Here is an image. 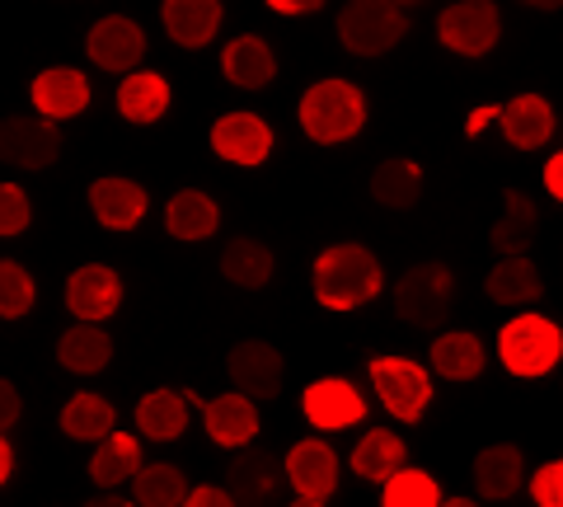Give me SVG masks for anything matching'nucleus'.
Listing matches in <instances>:
<instances>
[{
	"label": "nucleus",
	"instance_id": "nucleus-1",
	"mask_svg": "<svg viewBox=\"0 0 563 507\" xmlns=\"http://www.w3.org/2000/svg\"><path fill=\"white\" fill-rule=\"evenodd\" d=\"M380 287H385L380 258L366 244H329L314 258V301L324 310H357L376 301Z\"/></svg>",
	"mask_w": 563,
	"mask_h": 507
},
{
	"label": "nucleus",
	"instance_id": "nucleus-2",
	"mask_svg": "<svg viewBox=\"0 0 563 507\" xmlns=\"http://www.w3.org/2000/svg\"><path fill=\"white\" fill-rule=\"evenodd\" d=\"M301 132L320 146H343L366 128V95L343 76H329L301 95Z\"/></svg>",
	"mask_w": 563,
	"mask_h": 507
},
{
	"label": "nucleus",
	"instance_id": "nucleus-3",
	"mask_svg": "<svg viewBox=\"0 0 563 507\" xmlns=\"http://www.w3.org/2000/svg\"><path fill=\"white\" fill-rule=\"evenodd\" d=\"M409 38V10L390 0H352L339 10V43L352 57H385Z\"/></svg>",
	"mask_w": 563,
	"mask_h": 507
},
{
	"label": "nucleus",
	"instance_id": "nucleus-4",
	"mask_svg": "<svg viewBox=\"0 0 563 507\" xmlns=\"http://www.w3.org/2000/svg\"><path fill=\"white\" fill-rule=\"evenodd\" d=\"M498 357L512 376H526V381L544 376L563 362V329L536 310L517 315V320H507L503 334H498Z\"/></svg>",
	"mask_w": 563,
	"mask_h": 507
},
{
	"label": "nucleus",
	"instance_id": "nucleus-5",
	"mask_svg": "<svg viewBox=\"0 0 563 507\" xmlns=\"http://www.w3.org/2000/svg\"><path fill=\"white\" fill-rule=\"evenodd\" d=\"M455 306V273L446 264H413L409 273L395 283V310L404 324L413 329H437L451 320Z\"/></svg>",
	"mask_w": 563,
	"mask_h": 507
},
{
	"label": "nucleus",
	"instance_id": "nucleus-6",
	"mask_svg": "<svg viewBox=\"0 0 563 507\" xmlns=\"http://www.w3.org/2000/svg\"><path fill=\"white\" fill-rule=\"evenodd\" d=\"M372 390L380 395V405L390 409L399 423H418L432 405V372L413 357H372L366 362Z\"/></svg>",
	"mask_w": 563,
	"mask_h": 507
},
{
	"label": "nucleus",
	"instance_id": "nucleus-7",
	"mask_svg": "<svg viewBox=\"0 0 563 507\" xmlns=\"http://www.w3.org/2000/svg\"><path fill=\"white\" fill-rule=\"evenodd\" d=\"M437 38L451 47L455 57H488L503 38V10L493 0H455L437 14Z\"/></svg>",
	"mask_w": 563,
	"mask_h": 507
},
{
	"label": "nucleus",
	"instance_id": "nucleus-8",
	"mask_svg": "<svg viewBox=\"0 0 563 507\" xmlns=\"http://www.w3.org/2000/svg\"><path fill=\"white\" fill-rule=\"evenodd\" d=\"M62 155V132L47 118H0V165L10 169H47Z\"/></svg>",
	"mask_w": 563,
	"mask_h": 507
},
{
	"label": "nucleus",
	"instance_id": "nucleus-9",
	"mask_svg": "<svg viewBox=\"0 0 563 507\" xmlns=\"http://www.w3.org/2000/svg\"><path fill=\"white\" fill-rule=\"evenodd\" d=\"M85 52L99 71H113V76H132L141 71L146 62V33H141L136 20L128 14H103V20L85 33Z\"/></svg>",
	"mask_w": 563,
	"mask_h": 507
},
{
	"label": "nucleus",
	"instance_id": "nucleus-10",
	"mask_svg": "<svg viewBox=\"0 0 563 507\" xmlns=\"http://www.w3.org/2000/svg\"><path fill=\"white\" fill-rule=\"evenodd\" d=\"M225 372H231V386L258 405V399L282 395V381H287V357H282L268 339H244V343L231 348Z\"/></svg>",
	"mask_w": 563,
	"mask_h": 507
},
{
	"label": "nucleus",
	"instance_id": "nucleus-11",
	"mask_svg": "<svg viewBox=\"0 0 563 507\" xmlns=\"http://www.w3.org/2000/svg\"><path fill=\"white\" fill-rule=\"evenodd\" d=\"M282 484H287V465L258 447H244L225 470V488L240 507H273L282 498Z\"/></svg>",
	"mask_w": 563,
	"mask_h": 507
},
{
	"label": "nucleus",
	"instance_id": "nucleus-12",
	"mask_svg": "<svg viewBox=\"0 0 563 507\" xmlns=\"http://www.w3.org/2000/svg\"><path fill=\"white\" fill-rule=\"evenodd\" d=\"M301 414L310 428L320 432H339V428H352L366 418V399L357 395V386L343 376H320L310 381L306 395H301Z\"/></svg>",
	"mask_w": 563,
	"mask_h": 507
},
{
	"label": "nucleus",
	"instance_id": "nucleus-13",
	"mask_svg": "<svg viewBox=\"0 0 563 507\" xmlns=\"http://www.w3.org/2000/svg\"><path fill=\"white\" fill-rule=\"evenodd\" d=\"M211 151L221 155V161L231 165H244L254 169L273 155V128L263 122L258 113H221L217 122H211Z\"/></svg>",
	"mask_w": 563,
	"mask_h": 507
},
{
	"label": "nucleus",
	"instance_id": "nucleus-14",
	"mask_svg": "<svg viewBox=\"0 0 563 507\" xmlns=\"http://www.w3.org/2000/svg\"><path fill=\"white\" fill-rule=\"evenodd\" d=\"M122 306V277L109 264H80L66 277V310L80 324H99Z\"/></svg>",
	"mask_w": 563,
	"mask_h": 507
},
{
	"label": "nucleus",
	"instance_id": "nucleus-15",
	"mask_svg": "<svg viewBox=\"0 0 563 507\" xmlns=\"http://www.w3.org/2000/svg\"><path fill=\"white\" fill-rule=\"evenodd\" d=\"M282 465H287V484L296 488V498L324 503L333 488H339V451L320 442V437H301Z\"/></svg>",
	"mask_w": 563,
	"mask_h": 507
},
{
	"label": "nucleus",
	"instance_id": "nucleus-16",
	"mask_svg": "<svg viewBox=\"0 0 563 507\" xmlns=\"http://www.w3.org/2000/svg\"><path fill=\"white\" fill-rule=\"evenodd\" d=\"M29 99H33V109H38V118L66 122V118L90 109V80H85V71H76V66H47V71L33 76Z\"/></svg>",
	"mask_w": 563,
	"mask_h": 507
},
{
	"label": "nucleus",
	"instance_id": "nucleus-17",
	"mask_svg": "<svg viewBox=\"0 0 563 507\" xmlns=\"http://www.w3.org/2000/svg\"><path fill=\"white\" fill-rule=\"evenodd\" d=\"M202 428L217 447H231V451H244L258 437V405L250 395H217V399H202Z\"/></svg>",
	"mask_w": 563,
	"mask_h": 507
},
{
	"label": "nucleus",
	"instance_id": "nucleus-18",
	"mask_svg": "<svg viewBox=\"0 0 563 507\" xmlns=\"http://www.w3.org/2000/svg\"><path fill=\"white\" fill-rule=\"evenodd\" d=\"M498 128L517 151H540L554 136L559 118H554V103L544 95H517V99L498 103Z\"/></svg>",
	"mask_w": 563,
	"mask_h": 507
},
{
	"label": "nucleus",
	"instance_id": "nucleus-19",
	"mask_svg": "<svg viewBox=\"0 0 563 507\" xmlns=\"http://www.w3.org/2000/svg\"><path fill=\"white\" fill-rule=\"evenodd\" d=\"M90 207H95V221L103 225V231H132V225L146 221L151 198L136 179H118V174H109V179L90 184Z\"/></svg>",
	"mask_w": 563,
	"mask_h": 507
},
{
	"label": "nucleus",
	"instance_id": "nucleus-20",
	"mask_svg": "<svg viewBox=\"0 0 563 507\" xmlns=\"http://www.w3.org/2000/svg\"><path fill=\"white\" fill-rule=\"evenodd\" d=\"M521 484H526V456L517 442H493L474 456V488H479V498L507 503L521 494Z\"/></svg>",
	"mask_w": 563,
	"mask_h": 507
},
{
	"label": "nucleus",
	"instance_id": "nucleus-21",
	"mask_svg": "<svg viewBox=\"0 0 563 507\" xmlns=\"http://www.w3.org/2000/svg\"><path fill=\"white\" fill-rule=\"evenodd\" d=\"M536 235H540V207H536V198L521 194V188H507V194H503V217L493 221L488 244L498 250V258H521L536 244Z\"/></svg>",
	"mask_w": 563,
	"mask_h": 507
},
{
	"label": "nucleus",
	"instance_id": "nucleus-22",
	"mask_svg": "<svg viewBox=\"0 0 563 507\" xmlns=\"http://www.w3.org/2000/svg\"><path fill=\"white\" fill-rule=\"evenodd\" d=\"M161 20L179 47H207L221 33L225 10H221V0H165Z\"/></svg>",
	"mask_w": 563,
	"mask_h": 507
},
{
	"label": "nucleus",
	"instance_id": "nucleus-23",
	"mask_svg": "<svg viewBox=\"0 0 563 507\" xmlns=\"http://www.w3.org/2000/svg\"><path fill=\"white\" fill-rule=\"evenodd\" d=\"M221 71L231 85H240V90H263V85H273V76H277V57H273L268 38L240 33V38H231L221 52Z\"/></svg>",
	"mask_w": 563,
	"mask_h": 507
},
{
	"label": "nucleus",
	"instance_id": "nucleus-24",
	"mask_svg": "<svg viewBox=\"0 0 563 507\" xmlns=\"http://www.w3.org/2000/svg\"><path fill=\"white\" fill-rule=\"evenodd\" d=\"M217 225H221V207L211 194H202V188H179V194L165 202V231L174 240L198 244V240L217 235Z\"/></svg>",
	"mask_w": 563,
	"mask_h": 507
},
{
	"label": "nucleus",
	"instance_id": "nucleus-25",
	"mask_svg": "<svg viewBox=\"0 0 563 507\" xmlns=\"http://www.w3.org/2000/svg\"><path fill=\"white\" fill-rule=\"evenodd\" d=\"M57 362L70 376H95L113 362V339L103 324H70L57 339Z\"/></svg>",
	"mask_w": 563,
	"mask_h": 507
},
{
	"label": "nucleus",
	"instance_id": "nucleus-26",
	"mask_svg": "<svg viewBox=\"0 0 563 507\" xmlns=\"http://www.w3.org/2000/svg\"><path fill=\"white\" fill-rule=\"evenodd\" d=\"M404 465H409V447H404V437L390 428H372L352 447V470H357L366 484H385L390 475H399Z\"/></svg>",
	"mask_w": 563,
	"mask_h": 507
},
{
	"label": "nucleus",
	"instance_id": "nucleus-27",
	"mask_svg": "<svg viewBox=\"0 0 563 507\" xmlns=\"http://www.w3.org/2000/svg\"><path fill=\"white\" fill-rule=\"evenodd\" d=\"M118 113L128 122H161L169 113V80L161 71H132L118 85Z\"/></svg>",
	"mask_w": 563,
	"mask_h": 507
},
{
	"label": "nucleus",
	"instance_id": "nucleus-28",
	"mask_svg": "<svg viewBox=\"0 0 563 507\" xmlns=\"http://www.w3.org/2000/svg\"><path fill=\"white\" fill-rule=\"evenodd\" d=\"M62 432L70 437V442H95L99 447L109 432H118V409L95 390H76L62 409Z\"/></svg>",
	"mask_w": 563,
	"mask_h": 507
},
{
	"label": "nucleus",
	"instance_id": "nucleus-29",
	"mask_svg": "<svg viewBox=\"0 0 563 507\" xmlns=\"http://www.w3.org/2000/svg\"><path fill=\"white\" fill-rule=\"evenodd\" d=\"M136 432H146L151 442H174L188 432V395L184 390H151L136 405Z\"/></svg>",
	"mask_w": 563,
	"mask_h": 507
},
{
	"label": "nucleus",
	"instance_id": "nucleus-30",
	"mask_svg": "<svg viewBox=\"0 0 563 507\" xmlns=\"http://www.w3.org/2000/svg\"><path fill=\"white\" fill-rule=\"evenodd\" d=\"M428 357H432V372H437V376H446V381H474V376L484 372V362H488L479 334H465V329L437 334Z\"/></svg>",
	"mask_w": 563,
	"mask_h": 507
},
{
	"label": "nucleus",
	"instance_id": "nucleus-31",
	"mask_svg": "<svg viewBox=\"0 0 563 507\" xmlns=\"http://www.w3.org/2000/svg\"><path fill=\"white\" fill-rule=\"evenodd\" d=\"M273 250L263 240H254V235H240V240H231L221 250V273H225V283H235V287H244V291H258V287H268V277H273Z\"/></svg>",
	"mask_w": 563,
	"mask_h": 507
},
{
	"label": "nucleus",
	"instance_id": "nucleus-32",
	"mask_svg": "<svg viewBox=\"0 0 563 507\" xmlns=\"http://www.w3.org/2000/svg\"><path fill=\"white\" fill-rule=\"evenodd\" d=\"M372 198L380 207H390V212H409V207L422 198V165L404 161V155H395V161H380L372 169Z\"/></svg>",
	"mask_w": 563,
	"mask_h": 507
},
{
	"label": "nucleus",
	"instance_id": "nucleus-33",
	"mask_svg": "<svg viewBox=\"0 0 563 507\" xmlns=\"http://www.w3.org/2000/svg\"><path fill=\"white\" fill-rule=\"evenodd\" d=\"M484 287H488V301H498V306H531V301H540V291H544L540 268L526 254L521 258H498Z\"/></svg>",
	"mask_w": 563,
	"mask_h": 507
},
{
	"label": "nucleus",
	"instance_id": "nucleus-34",
	"mask_svg": "<svg viewBox=\"0 0 563 507\" xmlns=\"http://www.w3.org/2000/svg\"><path fill=\"white\" fill-rule=\"evenodd\" d=\"M136 470H141V442L132 432H109L90 456V480L99 488L128 484V480H136Z\"/></svg>",
	"mask_w": 563,
	"mask_h": 507
},
{
	"label": "nucleus",
	"instance_id": "nucleus-35",
	"mask_svg": "<svg viewBox=\"0 0 563 507\" xmlns=\"http://www.w3.org/2000/svg\"><path fill=\"white\" fill-rule=\"evenodd\" d=\"M132 498H136V507H184L188 480H184V470L169 465V461L141 465L136 480H132Z\"/></svg>",
	"mask_w": 563,
	"mask_h": 507
},
{
	"label": "nucleus",
	"instance_id": "nucleus-36",
	"mask_svg": "<svg viewBox=\"0 0 563 507\" xmlns=\"http://www.w3.org/2000/svg\"><path fill=\"white\" fill-rule=\"evenodd\" d=\"M380 507H442V484L428 470H409L390 475L380 484Z\"/></svg>",
	"mask_w": 563,
	"mask_h": 507
},
{
	"label": "nucleus",
	"instance_id": "nucleus-37",
	"mask_svg": "<svg viewBox=\"0 0 563 507\" xmlns=\"http://www.w3.org/2000/svg\"><path fill=\"white\" fill-rule=\"evenodd\" d=\"M33 301H38L33 273L24 264H14V258H0V320H24Z\"/></svg>",
	"mask_w": 563,
	"mask_h": 507
},
{
	"label": "nucleus",
	"instance_id": "nucleus-38",
	"mask_svg": "<svg viewBox=\"0 0 563 507\" xmlns=\"http://www.w3.org/2000/svg\"><path fill=\"white\" fill-rule=\"evenodd\" d=\"M33 221V202L20 184H0V240L10 235H24Z\"/></svg>",
	"mask_w": 563,
	"mask_h": 507
},
{
	"label": "nucleus",
	"instance_id": "nucleus-39",
	"mask_svg": "<svg viewBox=\"0 0 563 507\" xmlns=\"http://www.w3.org/2000/svg\"><path fill=\"white\" fill-rule=\"evenodd\" d=\"M531 498H536V507H563V456L544 461L531 475Z\"/></svg>",
	"mask_w": 563,
	"mask_h": 507
},
{
	"label": "nucleus",
	"instance_id": "nucleus-40",
	"mask_svg": "<svg viewBox=\"0 0 563 507\" xmlns=\"http://www.w3.org/2000/svg\"><path fill=\"white\" fill-rule=\"evenodd\" d=\"M20 414H24L20 386H14V381H5V376H0V432H10L14 423H20Z\"/></svg>",
	"mask_w": 563,
	"mask_h": 507
},
{
	"label": "nucleus",
	"instance_id": "nucleus-41",
	"mask_svg": "<svg viewBox=\"0 0 563 507\" xmlns=\"http://www.w3.org/2000/svg\"><path fill=\"white\" fill-rule=\"evenodd\" d=\"M184 507H240V503L231 498V488H221V484H198V488H188Z\"/></svg>",
	"mask_w": 563,
	"mask_h": 507
},
{
	"label": "nucleus",
	"instance_id": "nucleus-42",
	"mask_svg": "<svg viewBox=\"0 0 563 507\" xmlns=\"http://www.w3.org/2000/svg\"><path fill=\"white\" fill-rule=\"evenodd\" d=\"M544 188H550L554 202H563V151H554L550 165H544Z\"/></svg>",
	"mask_w": 563,
	"mask_h": 507
},
{
	"label": "nucleus",
	"instance_id": "nucleus-43",
	"mask_svg": "<svg viewBox=\"0 0 563 507\" xmlns=\"http://www.w3.org/2000/svg\"><path fill=\"white\" fill-rule=\"evenodd\" d=\"M493 118H498V103H484V109H474V113L465 118V136H470V142L484 132V122H493Z\"/></svg>",
	"mask_w": 563,
	"mask_h": 507
},
{
	"label": "nucleus",
	"instance_id": "nucleus-44",
	"mask_svg": "<svg viewBox=\"0 0 563 507\" xmlns=\"http://www.w3.org/2000/svg\"><path fill=\"white\" fill-rule=\"evenodd\" d=\"M320 0H273V14H314Z\"/></svg>",
	"mask_w": 563,
	"mask_h": 507
},
{
	"label": "nucleus",
	"instance_id": "nucleus-45",
	"mask_svg": "<svg viewBox=\"0 0 563 507\" xmlns=\"http://www.w3.org/2000/svg\"><path fill=\"white\" fill-rule=\"evenodd\" d=\"M10 470H14V447L5 442V432H0V484L10 480Z\"/></svg>",
	"mask_w": 563,
	"mask_h": 507
},
{
	"label": "nucleus",
	"instance_id": "nucleus-46",
	"mask_svg": "<svg viewBox=\"0 0 563 507\" xmlns=\"http://www.w3.org/2000/svg\"><path fill=\"white\" fill-rule=\"evenodd\" d=\"M85 507H132L128 498H118V494H99V498H90Z\"/></svg>",
	"mask_w": 563,
	"mask_h": 507
},
{
	"label": "nucleus",
	"instance_id": "nucleus-47",
	"mask_svg": "<svg viewBox=\"0 0 563 507\" xmlns=\"http://www.w3.org/2000/svg\"><path fill=\"white\" fill-rule=\"evenodd\" d=\"M442 507H484V503H474V498H442Z\"/></svg>",
	"mask_w": 563,
	"mask_h": 507
},
{
	"label": "nucleus",
	"instance_id": "nucleus-48",
	"mask_svg": "<svg viewBox=\"0 0 563 507\" xmlns=\"http://www.w3.org/2000/svg\"><path fill=\"white\" fill-rule=\"evenodd\" d=\"M291 507H324V503H314V498H296Z\"/></svg>",
	"mask_w": 563,
	"mask_h": 507
}]
</instances>
